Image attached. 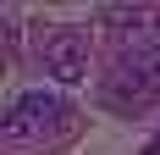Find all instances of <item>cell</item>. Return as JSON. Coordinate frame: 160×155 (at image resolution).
<instances>
[{
	"label": "cell",
	"mask_w": 160,
	"mask_h": 155,
	"mask_svg": "<svg viewBox=\"0 0 160 155\" xmlns=\"http://www.w3.org/2000/svg\"><path fill=\"white\" fill-rule=\"evenodd\" d=\"M66 133H72V105H66L61 94H50V89L17 94L11 105H6V116H0V139H6V144L50 150V144L66 139Z\"/></svg>",
	"instance_id": "1"
},
{
	"label": "cell",
	"mask_w": 160,
	"mask_h": 155,
	"mask_svg": "<svg viewBox=\"0 0 160 155\" xmlns=\"http://www.w3.org/2000/svg\"><path fill=\"white\" fill-rule=\"evenodd\" d=\"M39 61H44V72L55 78L61 89L83 83V78H88V33H83V28H44Z\"/></svg>",
	"instance_id": "2"
},
{
	"label": "cell",
	"mask_w": 160,
	"mask_h": 155,
	"mask_svg": "<svg viewBox=\"0 0 160 155\" xmlns=\"http://www.w3.org/2000/svg\"><path fill=\"white\" fill-rule=\"evenodd\" d=\"M99 17L122 39V61H132V56H144V50L160 45V11L155 6H105Z\"/></svg>",
	"instance_id": "3"
},
{
	"label": "cell",
	"mask_w": 160,
	"mask_h": 155,
	"mask_svg": "<svg viewBox=\"0 0 160 155\" xmlns=\"http://www.w3.org/2000/svg\"><path fill=\"white\" fill-rule=\"evenodd\" d=\"M99 100H105V105H111L116 116H144V111L155 105V89H149L144 78H138V72H132L127 61H122V67H116L111 78H105V89H99Z\"/></svg>",
	"instance_id": "4"
},
{
	"label": "cell",
	"mask_w": 160,
	"mask_h": 155,
	"mask_svg": "<svg viewBox=\"0 0 160 155\" xmlns=\"http://www.w3.org/2000/svg\"><path fill=\"white\" fill-rule=\"evenodd\" d=\"M127 67H132V72H138V78L149 83V89L160 94V45H155V50H144V56H132Z\"/></svg>",
	"instance_id": "5"
},
{
	"label": "cell",
	"mask_w": 160,
	"mask_h": 155,
	"mask_svg": "<svg viewBox=\"0 0 160 155\" xmlns=\"http://www.w3.org/2000/svg\"><path fill=\"white\" fill-rule=\"evenodd\" d=\"M144 155H160V133H155V139H149V150H144Z\"/></svg>",
	"instance_id": "6"
}]
</instances>
